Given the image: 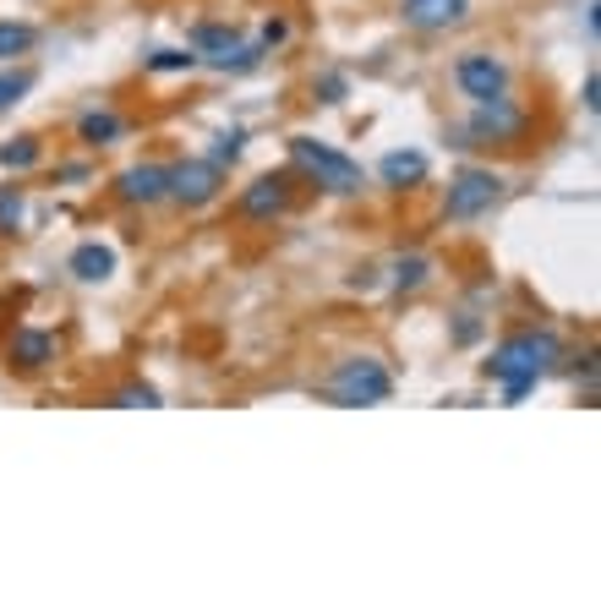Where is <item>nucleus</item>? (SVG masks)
<instances>
[{
    "mask_svg": "<svg viewBox=\"0 0 601 601\" xmlns=\"http://www.w3.org/2000/svg\"><path fill=\"white\" fill-rule=\"evenodd\" d=\"M290 159H296V170H306L317 187H328V192H339V197L361 192V181H366L350 154H339V148L317 143V137H290Z\"/></svg>",
    "mask_w": 601,
    "mask_h": 601,
    "instance_id": "obj_2",
    "label": "nucleus"
},
{
    "mask_svg": "<svg viewBox=\"0 0 601 601\" xmlns=\"http://www.w3.org/2000/svg\"><path fill=\"white\" fill-rule=\"evenodd\" d=\"M317 94H323V105H339V99H345V77H339V72L317 77Z\"/></svg>",
    "mask_w": 601,
    "mask_h": 601,
    "instance_id": "obj_23",
    "label": "nucleus"
},
{
    "mask_svg": "<svg viewBox=\"0 0 601 601\" xmlns=\"http://www.w3.org/2000/svg\"><path fill=\"white\" fill-rule=\"evenodd\" d=\"M470 132H476V137H492V143H514V137L525 132V116H519L508 99H486V105H476Z\"/></svg>",
    "mask_w": 601,
    "mask_h": 601,
    "instance_id": "obj_10",
    "label": "nucleus"
},
{
    "mask_svg": "<svg viewBox=\"0 0 601 601\" xmlns=\"http://www.w3.org/2000/svg\"><path fill=\"white\" fill-rule=\"evenodd\" d=\"M377 176H383V187L410 192V187H421V181H426V154H416V148H394V154H383V159H377Z\"/></svg>",
    "mask_w": 601,
    "mask_h": 601,
    "instance_id": "obj_11",
    "label": "nucleus"
},
{
    "mask_svg": "<svg viewBox=\"0 0 601 601\" xmlns=\"http://www.w3.org/2000/svg\"><path fill=\"white\" fill-rule=\"evenodd\" d=\"M328 394H334L339 405L361 410V405H383V399L394 394V377H388V366H383L377 356H350V361L334 366Z\"/></svg>",
    "mask_w": 601,
    "mask_h": 601,
    "instance_id": "obj_3",
    "label": "nucleus"
},
{
    "mask_svg": "<svg viewBox=\"0 0 601 601\" xmlns=\"http://www.w3.org/2000/svg\"><path fill=\"white\" fill-rule=\"evenodd\" d=\"M399 17L421 34H437V28H459L470 17V0H405Z\"/></svg>",
    "mask_w": 601,
    "mask_h": 601,
    "instance_id": "obj_8",
    "label": "nucleus"
},
{
    "mask_svg": "<svg viewBox=\"0 0 601 601\" xmlns=\"http://www.w3.org/2000/svg\"><path fill=\"white\" fill-rule=\"evenodd\" d=\"M72 274H77L83 285H105V279L116 274V252H110L105 241H83V247L72 252Z\"/></svg>",
    "mask_w": 601,
    "mask_h": 601,
    "instance_id": "obj_13",
    "label": "nucleus"
},
{
    "mask_svg": "<svg viewBox=\"0 0 601 601\" xmlns=\"http://www.w3.org/2000/svg\"><path fill=\"white\" fill-rule=\"evenodd\" d=\"M454 83L465 88V99L486 105V99H503V94H508V67H503L497 56H459Z\"/></svg>",
    "mask_w": 601,
    "mask_h": 601,
    "instance_id": "obj_6",
    "label": "nucleus"
},
{
    "mask_svg": "<svg viewBox=\"0 0 601 601\" xmlns=\"http://www.w3.org/2000/svg\"><path fill=\"white\" fill-rule=\"evenodd\" d=\"M219 192H225V165H214V159H181V165H170V197L181 208H208Z\"/></svg>",
    "mask_w": 601,
    "mask_h": 601,
    "instance_id": "obj_5",
    "label": "nucleus"
},
{
    "mask_svg": "<svg viewBox=\"0 0 601 601\" xmlns=\"http://www.w3.org/2000/svg\"><path fill=\"white\" fill-rule=\"evenodd\" d=\"M39 45V34L28 28V23H0V61H17V56H28Z\"/></svg>",
    "mask_w": 601,
    "mask_h": 601,
    "instance_id": "obj_15",
    "label": "nucleus"
},
{
    "mask_svg": "<svg viewBox=\"0 0 601 601\" xmlns=\"http://www.w3.org/2000/svg\"><path fill=\"white\" fill-rule=\"evenodd\" d=\"M110 405H116V410H154V405H159V388H148V383H127V388L110 394Z\"/></svg>",
    "mask_w": 601,
    "mask_h": 601,
    "instance_id": "obj_17",
    "label": "nucleus"
},
{
    "mask_svg": "<svg viewBox=\"0 0 601 601\" xmlns=\"http://www.w3.org/2000/svg\"><path fill=\"white\" fill-rule=\"evenodd\" d=\"M241 148H247V132H219L214 137V165H236Z\"/></svg>",
    "mask_w": 601,
    "mask_h": 601,
    "instance_id": "obj_21",
    "label": "nucleus"
},
{
    "mask_svg": "<svg viewBox=\"0 0 601 601\" xmlns=\"http://www.w3.org/2000/svg\"><path fill=\"white\" fill-rule=\"evenodd\" d=\"M34 88V72L28 67H17V72H0V110H12L23 94Z\"/></svg>",
    "mask_w": 601,
    "mask_h": 601,
    "instance_id": "obj_19",
    "label": "nucleus"
},
{
    "mask_svg": "<svg viewBox=\"0 0 601 601\" xmlns=\"http://www.w3.org/2000/svg\"><path fill=\"white\" fill-rule=\"evenodd\" d=\"M557 356H563V345H557L552 328H525V334H514V339H503V345L492 350L486 377H497L503 394H508V405H519V399L541 383V372H546Z\"/></svg>",
    "mask_w": 601,
    "mask_h": 601,
    "instance_id": "obj_1",
    "label": "nucleus"
},
{
    "mask_svg": "<svg viewBox=\"0 0 601 601\" xmlns=\"http://www.w3.org/2000/svg\"><path fill=\"white\" fill-rule=\"evenodd\" d=\"M121 132H127V121H121L116 110H88V116L77 121V137H83L88 148H110V143H121Z\"/></svg>",
    "mask_w": 601,
    "mask_h": 601,
    "instance_id": "obj_14",
    "label": "nucleus"
},
{
    "mask_svg": "<svg viewBox=\"0 0 601 601\" xmlns=\"http://www.w3.org/2000/svg\"><path fill=\"white\" fill-rule=\"evenodd\" d=\"M17 219H23V197L7 187L0 192V230H17Z\"/></svg>",
    "mask_w": 601,
    "mask_h": 601,
    "instance_id": "obj_22",
    "label": "nucleus"
},
{
    "mask_svg": "<svg viewBox=\"0 0 601 601\" xmlns=\"http://www.w3.org/2000/svg\"><path fill=\"white\" fill-rule=\"evenodd\" d=\"M7 356H12L23 372H39V366H50V361H56V334H45V328H17Z\"/></svg>",
    "mask_w": 601,
    "mask_h": 601,
    "instance_id": "obj_12",
    "label": "nucleus"
},
{
    "mask_svg": "<svg viewBox=\"0 0 601 601\" xmlns=\"http://www.w3.org/2000/svg\"><path fill=\"white\" fill-rule=\"evenodd\" d=\"M197 67V56H187V50H154L148 56V72H192Z\"/></svg>",
    "mask_w": 601,
    "mask_h": 601,
    "instance_id": "obj_20",
    "label": "nucleus"
},
{
    "mask_svg": "<svg viewBox=\"0 0 601 601\" xmlns=\"http://www.w3.org/2000/svg\"><path fill=\"white\" fill-rule=\"evenodd\" d=\"M0 165H7V170H34V165H39V137H12V143H0Z\"/></svg>",
    "mask_w": 601,
    "mask_h": 601,
    "instance_id": "obj_16",
    "label": "nucleus"
},
{
    "mask_svg": "<svg viewBox=\"0 0 601 601\" xmlns=\"http://www.w3.org/2000/svg\"><path fill=\"white\" fill-rule=\"evenodd\" d=\"M116 197L132 208H154L170 197V165H132L116 176Z\"/></svg>",
    "mask_w": 601,
    "mask_h": 601,
    "instance_id": "obj_7",
    "label": "nucleus"
},
{
    "mask_svg": "<svg viewBox=\"0 0 601 601\" xmlns=\"http://www.w3.org/2000/svg\"><path fill=\"white\" fill-rule=\"evenodd\" d=\"M285 39H290V28H285L279 17H274V23H263V50H279Z\"/></svg>",
    "mask_w": 601,
    "mask_h": 601,
    "instance_id": "obj_24",
    "label": "nucleus"
},
{
    "mask_svg": "<svg viewBox=\"0 0 601 601\" xmlns=\"http://www.w3.org/2000/svg\"><path fill=\"white\" fill-rule=\"evenodd\" d=\"M503 197V176H492V170H459L454 181H448V219L454 225H470V219H481L492 203Z\"/></svg>",
    "mask_w": 601,
    "mask_h": 601,
    "instance_id": "obj_4",
    "label": "nucleus"
},
{
    "mask_svg": "<svg viewBox=\"0 0 601 601\" xmlns=\"http://www.w3.org/2000/svg\"><path fill=\"white\" fill-rule=\"evenodd\" d=\"M426 274H432L426 257H399V263H394V290H421Z\"/></svg>",
    "mask_w": 601,
    "mask_h": 601,
    "instance_id": "obj_18",
    "label": "nucleus"
},
{
    "mask_svg": "<svg viewBox=\"0 0 601 601\" xmlns=\"http://www.w3.org/2000/svg\"><path fill=\"white\" fill-rule=\"evenodd\" d=\"M290 176H257L247 192H241V214L247 219H279L290 208Z\"/></svg>",
    "mask_w": 601,
    "mask_h": 601,
    "instance_id": "obj_9",
    "label": "nucleus"
},
{
    "mask_svg": "<svg viewBox=\"0 0 601 601\" xmlns=\"http://www.w3.org/2000/svg\"><path fill=\"white\" fill-rule=\"evenodd\" d=\"M596 94H601V83H596V72H590V77H585V105H590V110H596V105H601V99H596Z\"/></svg>",
    "mask_w": 601,
    "mask_h": 601,
    "instance_id": "obj_25",
    "label": "nucleus"
}]
</instances>
